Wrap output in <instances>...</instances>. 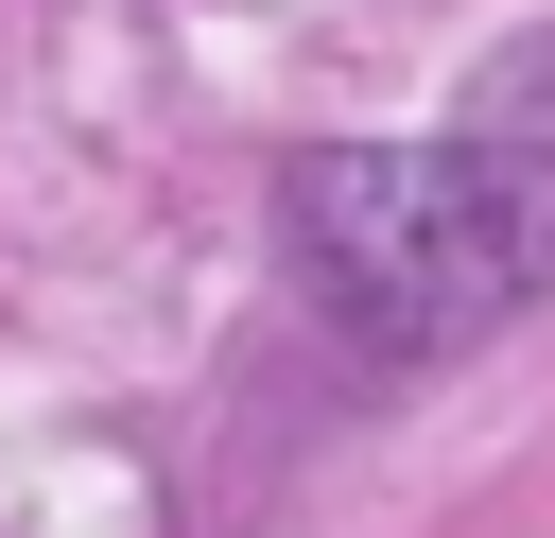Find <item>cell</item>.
I'll return each mask as SVG.
<instances>
[{
  "instance_id": "6da1fadb",
  "label": "cell",
  "mask_w": 555,
  "mask_h": 538,
  "mask_svg": "<svg viewBox=\"0 0 555 538\" xmlns=\"http://www.w3.org/2000/svg\"><path fill=\"white\" fill-rule=\"evenodd\" d=\"M278 243L347 347L434 364L555 295V156L538 139H330L278 174Z\"/></svg>"
}]
</instances>
